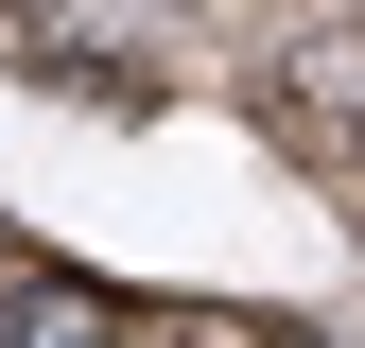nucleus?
<instances>
[{"label": "nucleus", "instance_id": "nucleus-1", "mask_svg": "<svg viewBox=\"0 0 365 348\" xmlns=\"http://www.w3.org/2000/svg\"><path fill=\"white\" fill-rule=\"evenodd\" d=\"M279 122L331 140V157H365V35H296L279 53Z\"/></svg>", "mask_w": 365, "mask_h": 348}, {"label": "nucleus", "instance_id": "nucleus-2", "mask_svg": "<svg viewBox=\"0 0 365 348\" xmlns=\"http://www.w3.org/2000/svg\"><path fill=\"white\" fill-rule=\"evenodd\" d=\"M18 348H105V296H18Z\"/></svg>", "mask_w": 365, "mask_h": 348}]
</instances>
